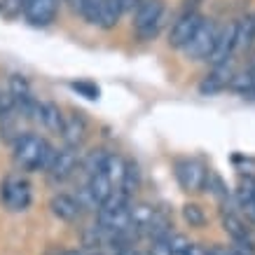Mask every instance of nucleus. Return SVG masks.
<instances>
[{"label":"nucleus","instance_id":"9","mask_svg":"<svg viewBox=\"0 0 255 255\" xmlns=\"http://www.w3.org/2000/svg\"><path fill=\"white\" fill-rule=\"evenodd\" d=\"M232 75H234L232 61H225V63L213 66V68L204 75V80L199 82V94H204V96H213V94L223 92L225 87H230Z\"/></svg>","mask_w":255,"mask_h":255},{"label":"nucleus","instance_id":"15","mask_svg":"<svg viewBox=\"0 0 255 255\" xmlns=\"http://www.w3.org/2000/svg\"><path fill=\"white\" fill-rule=\"evenodd\" d=\"M87 192H89V197L94 199V204L101 206L103 201L110 199V194L115 192V185L110 183V178L106 176L103 171H96V173H92L89 180H87Z\"/></svg>","mask_w":255,"mask_h":255},{"label":"nucleus","instance_id":"30","mask_svg":"<svg viewBox=\"0 0 255 255\" xmlns=\"http://www.w3.org/2000/svg\"><path fill=\"white\" fill-rule=\"evenodd\" d=\"M115 255H138V251H136L133 246H127V244H124V246H120L115 251Z\"/></svg>","mask_w":255,"mask_h":255},{"label":"nucleus","instance_id":"16","mask_svg":"<svg viewBox=\"0 0 255 255\" xmlns=\"http://www.w3.org/2000/svg\"><path fill=\"white\" fill-rule=\"evenodd\" d=\"M63 120H66V115L61 113V108H59L56 103H52V101H47V103H40V122L45 124L49 131L61 133Z\"/></svg>","mask_w":255,"mask_h":255},{"label":"nucleus","instance_id":"6","mask_svg":"<svg viewBox=\"0 0 255 255\" xmlns=\"http://www.w3.org/2000/svg\"><path fill=\"white\" fill-rule=\"evenodd\" d=\"M78 164H80L78 147L66 145L54 152V159H52L49 169H47V176H49L52 183H63V180H68L78 171Z\"/></svg>","mask_w":255,"mask_h":255},{"label":"nucleus","instance_id":"31","mask_svg":"<svg viewBox=\"0 0 255 255\" xmlns=\"http://www.w3.org/2000/svg\"><path fill=\"white\" fill-rule=\"evenodd\" d=\"M209 255H227V248H223V246H213V248H209Z\"/></svg>","mask_w":255,"mask_h":255},{"label":"nucleus","instance_id":"1","mask_svg":"<svg viewBox=\"0 0 255 255\" xmlns=\"http://www.w3.org/2000/svg\"><path fill=\"white\" fill-rule=\"evenodd\" d=\"M54 152H56V147L47 138L35 136V133H21L14 140L12 159H14V166L19 171H26V173L42 171V173H47L49 164L54 159Z\"/></svg>","mask_w":255,"mask_h":255},{"label":"nucleus","instance_id":"8","mask_svg":"<svg viewBox=\"0 0 255 255\" xmlns=\"http://www.w3.org/2000/svg\"><path fill=\"white\" fill-rule=\"evenodd\" d=\"M23 19L35 26V28H45L56 19L59 12V0H31L21 7Z\"/></svg>","mask_w":255,"mask_h":255},{"label":"nucleus","instance_id":"23","mask_svg":"<svg viewBox=\"0 0 255 255\" xmlns=\"http://www.w3.org/2000/svg\"><path fill=\"white\" fill-rule=\"evenodd\" d=\"M106 150H92L89 155H87L85 159V171L87 176H92V173H96V171H103V162H106Z\"/></svg>","mask_w":255,"mask_h":255},{"label":"nucleus","instance_id":"7","mask_svg":"<svg viewBox=\"0 0 255 255\" xmlns=\"http://www.w3.org/2000/svg\"><path fill=\"white\" fill-rule=\"evenodd\" d=\"M204 21V16L199 12H180L173 26H171L169 33V45L173 49H183V47L190 42V38L194 35V31L199 28V23Z\"/></svg>","mask_w":255,"mask_h":255},{"label":"nucleus","instance_id":"4","mask_svg":"<svg viewBox=\"0 0 255 255\" xmlns=\"http://www.w3.org/2000/svg\"><path fill=\"white\" fill-rule=\"evenodd\" d=\"M173 173L185 192H201V190H206L211 171H206V166L197 159H176Z\"/></svg>","mask_w":255,"mask_h":255},{"label":"nucleus","instance_id":"13","mask_svg":"<svg viewBox=\"0 0 255 255\" xmlns=\"http://www.w3.org/2000/svg\"><path fill=\"white\" fill-rule=\"evenodd\" d=\"M49 209H52V213H54L59 220H63V223H75L80 218V213H82V209H80V204L75 197H70V194H54L52 199H49Z\"/></svg>","mask_w":255,"mask_h":255},{"label":"nucleus","instance_id":"14","mask_svg":"<svg viewBox=\"0 0 255 255\" xmlns=\"http://www.w3.org/2000/svg\"><path fill=\"white\" fill-rule=\"evenodd\" d=\"M255 45V14L234 21V52H246Z\"/></svg>","mask_w":255,"mask_h":255},{"label":"nucleus","instance_id":"22","mask_svg":"<svg viewBox=\"0 0 255 255\" xmlns=\"http://www.w3.org/2000/svg\"><path fill=\"white\" fill-rule=\"evenodd\" d=\"M183 218L190 223V227H201V225L206 223L204 209L197 206V204H185V206H183Z\"/></svg>","mask_w":255,"mask_h":255},{"label":"nucleus","instance_id":"18","mask_svg":"<svg viewBox=\"0 0 255 255\" xmlns=\"http://www.w3.org/2000/svg\"><path fill=\"white\" fill-rule=\"evenodd\" d=\"M124 14V7H122V0H103L101 5V16H99V26L101 28H115L120 16Z\"/></svg>","mask_w":255,"mask_h":255},{"label":"nucleus","instance_id":"21","mask_svg":"<svg viewBox=\"0 0 255 255\" xmlns=\"http://www.w3.org/2000/svg\"><path fill=\"white\" fill-rule=\"evenodd\" d=\"M103 0H75V9L87 23H99Z\"/></svg>","mask_w":255,"mask_h":255},{"label":"nucleus","instance_id":"5","mask_svg":"<svg viewBox=\"0 0 255 255\" xmlns=\"http://www.w3.org/2000/svg\"><path fill=\"white\" fill-rule=\"evenodd\" d=\"M216 35H218V26L211 19H204L199 23V28L194 31V35L190 38L180 52H185L187 59H192V61H206L211 54V49H213V42H216Z\"/></svg>","mask_w":255,"mask_h":255},{"label":"nucleus","instance_id":"10","mask_svg":"<svg viewBox=\"0 0 255 255\" xmlns=\"http://www.w3.org/2000/svg\"><path fill=\"white\" fill-rule=\"evenodd\" d=\"M232 54H234V21L232 23H225L218 28V35H216V42H213V49L206 61L211 66H218V63H225V61H232Z\"/></svg>","mask_w":255,"mask_h":255},{"label":"nucleus","instance_id":"32","mask_svg":"<svg viewBox=\"0 0 255 255\" xmlns=\"http://www.w3.org/2000/svg\"><path fill=\"white\" fill-rule=\"evenodd\" d=\"M227 255H251V253H246L244 248H232V251H227Z\"/></svg>","mask_w":255,"mask_h":255},{"label":"nucleus","instance_id":"11","mask_svg":"<svg viewBox=\"0 0 255 255\" xmlns=\"http://www.w3.org/2000/svg\"><path fill=\"white\" fill-rule=\"evenodd\" d=\"M223 230L230 237L234 239V244L239 248H244L246 253L253 255L255 248H253V241H251V234H248V227L244 225V220H241L237 213H232V211H225L223 213Z\"/></svg>","mask_w":255,"mask_h":255},{"label":"nucleus","instance_id":"3","mask_svg":"<svg viewBox=\"0 0 255 255\" xmlns=\"http://www.w3.org/2000/svg\"><path fill=\"white\" fill-rule=\"evenodd\" d=\"M133 26L140 40H152L162 28L164 19V0H143L138 7L133 9Z\"/></svg>","mask_w":255,"mask_h":255},{"label":"nucleus","instance_id":"17","mask_svg":"<svg viewBox=\"0 0 255 255\" xmlns=\"http://www.w3.org/2000/svg\"><path fill=\"white\" fill-rule=\"evenodd\" d=\"M129 216H131V225L136 227V230H147L150 225L155 223L157 211H155V206H150V204H145V201H140V204L129 206Z\"/></svg>","mask_w":255,"mask_h":255},{"label":"nucleus","instance_id":"26","mask_svg":"<svg viewBox=\"0 0 255 255\" xmlns=\"http://www.w3.org/2000/svg\"><path fill=\"white\" fill-rule=\"evenodd\" d=\"M9 113H14V101H12V96L7 92L0 89V117L9 115Z\"/></svg>","mask_w":255,"mask_h":255},{"label":"nucleus","instance_id":"19","mask_svg":"<svg viewBox=\"0 0 255 255\" xmlns=\"http://www.w3.org/2000/svg\"><path fill=\"white\" fill-rule=\"evenodd\" d=\"M124 171H127V162H124L120 155H115V152H108V155H106V162H103V173L110 178V183L115 185V190L120 187V183H122Z\"/></svg>","mask_w":255,"mask_h":255},{"label":"nucleus","instance_id":"25","mask_svg":"<svg viewBox=\"0 0 255 255\" xmlns=\"http://www.w3.org/2000/svg\"><path fill=\"white\" fill-rule=\"evenodd\" d=\"M150 255H171L169 237H166V239H152V246H150Z\"/></svg>","mask_w":255,"mask_h":255},{"label":"nucleus","instance_id":"24","mask_svg":"<svg viewBox=\"0 0 255 255\" xmlns=\"http://www.w3.org/2000/svg\"><path fill=\"white\" fill-rule=\"evenodd\" d=\"M73 89H75V92H80L82 96H87L89 101L99 99V87L92 85V82H73Z\"/></svg>","mask_w":255,"mask_h":255},{"label":"nucleus","instance_id":"2","mask_svg":"<svg viewBox=\"0 0 255 255\" xmlns=\"http://www.w3.org/2000/svg\"><path fill=\"white\" fill-rule=\"evenodd\" d=\"M33 192H31V183L21 176V173H12L0 183V201L2 206L12 213H21L31 206Z\"/></svg>","mask_w":255,"mask_h":255},{"label":"nucleus","instance_id":"28","mask_svg":"<svg viewBox=\"0 0 255 255\" xmlns=\"http://www.w3.org/2000/svg\"><path fill=\"white\" fill-rule=\"evenodd\" d=\"M185 255H209V251L204 246H199V244H190V248H187Z\"/></svg>","mask_w":255,"mask_h":255},{"label":"nucleus","instance_id":"20","mask_svg":"<svg viewBox=\"0 0 255 255\" xmlns=\"http://www.w3.org/2000/svg\"><path fill=\"white\" fill-rule=\"evenodd\" d=\"M140 185V173H138V166L131 162H127V171H124V178H122V183H120V192L124 194V197H131L136 190H138Z\"/></svg>","mask_w":255,"mask_h":255},{"label":"nucleus","instance_id":"27","mask_svg":"<svg viewBox=\"0 0 255 255\" xmlns=\"http://www.w3.org/2000/svg\"><path fill=\"white\" fill-rule=\"evenodd\" d=\"M199 2L201 0H183L180 12H199Z\"/></svg>","mask_w":255,"mask_h":255},{"label":"nucleus","instance_id":"29","mask_svg":"<svg viewBox=\"0 0 255 255\" xmlns=\"http://www.w3.org/2000/svg\"><path fill=\"white\" fill-rule=\"evenodd\" d=\"M140 2H143V0H122V7H124V12H133Z\"/></svg>","mask_w":255,"mask_h":255},{"label":"nucleus","instance_id":"12","mask_svg":"<svg viewBox=\"0 0 255 255\" xmlns=\"http://www.w3.org/2000/svg\"><path fill=\"white\" fill-rule=\"evenodd\" d=\"M87 131H89V127H87V120L82 117V113H70V115H66L63 129H61V136H63V140H66V145L78 147L80 143L87 138Z\"/></svg>","mask_w":255,"mask_h":255},{"label":"nucleus","instance_id":"33","mask_svg":"<svg viewBox=\"0 0 255 255\" xmlns=\"http://www.w3.org/2000/svg\"><path fill=\"white\" fill-rule=\"evenodd\" d=\"M251 68L255 70V54H253V59H251Z\"/></svg>","mask_w":255,"mask_h":255}]
</instances>
